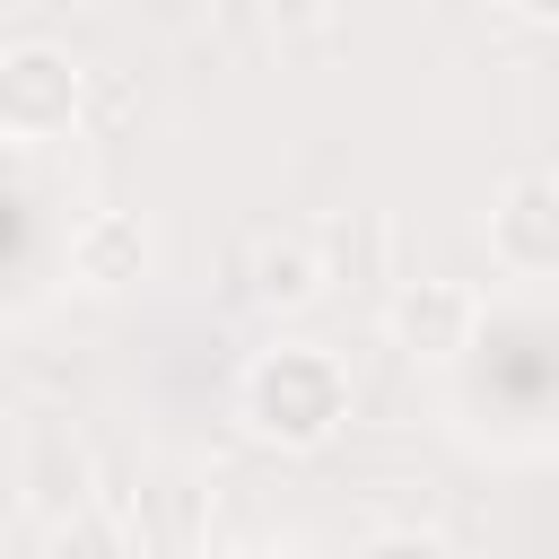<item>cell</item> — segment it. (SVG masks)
<instances>
[{"instance_id":"cell-1","label":"cell","mask_w":559,"mask_h":559,"mask_svg":"<svg viewBox=\"0 0 559 559\" xmlns=\"http://www.w3.org/2000/svg\"><path fill=\"white\" fill-rule=\"evenodd\" d=\"M349 411V376L323 349H262L245 367V419L271 445H323Z\"/></svg>"},{"instance_id":"cell-2","label":"cell","mask_w":559,"mask_h":559,"mask_svg":"<svg viewBox=\"0 0 559 559\" xmlns=\"http://www.w3.org/2000/svg\"><path fill=\"white\" fill-rule=\"evenodd\" d=\"M70 114H79V61L52 44H17L0 61V122L17 140H52L70 131Z\"/></svg>"},{"instance_id":"cell-3","label":"cell","mask_w":559,"mask_h":559,"mask_svg":"<svg viewBox=\"0 0 559 559\" xmlns=\"http://www.w3.org/2000/svg\"><path fill=\"white\" fill-rule=\"evenodd\" d=\"M489 245L507 271H559V183L550 175H515L489 210Z\"/></svg>"},{"instance_id":"cell-4","label":"cell","mask_w":559,"mask_h":559,"mask_svg":"<svg viewBox=\"0 0 559 559\" xmlns=\"http://www.w3.org/2000/svg\"><path fill=\"white\" fill-rule=\"evenodd\" d=\"M472 288H454V280H411L402 297H393V341L411 349V358H454L463 341H472Z\"/></svg>"},{"instance_id":"cell-5","label":"cell","mask_w":559,"mask_h":559,"mask_svg":"<svg viewBox=\"0 0 559 559\" xmlns=\"http://www.w3.org/2000/svg\"><path fill=\"white\" fill-rule=\"evenodd\" d=\"M140 262H148V236H140V218H122V210H96V218L70 236V271H79L87 288H122V280H140Z\"/></svg>"},{"instance_id":"cell-6","label":"cell","mask_w":559,"mask_h":559,"mask_svg":"<svg viewBox=\"0 0 559 559\" xmlns=\"http://www.w3.org/2000/svg\"><path fill=\"white\" fill-rule=\"evenodd\" d=\"M323 280H332L323 236H280V245H253V297H262V306H306Z\"/></svg>"},{"instance_id":"cell-7","label":"cell","mask_w":559,"mask_h":559,"mask_svg":"<svg viewBox=\"0 0 559 559\" xmlns=\"http://www.w3.org/2000/svg\"><path fill=\"white\" fill-rule=\"evenodd\" d=\"M26 498H35L44 515L87 507V454H79L70 437H35V454H26Z\"/></svg>"},{"instance_id":"cell-8","label":"cell","mask_w":559,"mask_h":559,"mask_svg":"<svg viewBox=\"0 0 559 559\" xmlns=\"http://www.w3.org/2000/svg\"><path fill=\"white\" fill-rule=\"evenodd\" d=\"M323 262H332V271H376V262H384V227L332 218V227H323Z\"/></svg>"},{"instance_id":"cell-9","label":"cell","mask_w":559,"mask_h":559,"mask_svg":"<svg viewBox=\"0 0 559 559\" xmlns=\"http://www.w3.org/2000/svg\"><path fill=\"white\" fill-rule=\"evenodd\" d=\"M280 17H323V0H271Z\"/></svg>"},{"instance_id":"cell-10","label":"cell","mask_w":559,"mask_h":559,"mask_svg":"<svg viewBox=\"0 0 559 559\" xmlns=\"http://www.w3.org/2000/svg\"><path fill=\"white\" fill-rule=\"evenodd\" d=\"M524 17H542V26H559V0H515Z\"/></svg>"}]
</instances>
